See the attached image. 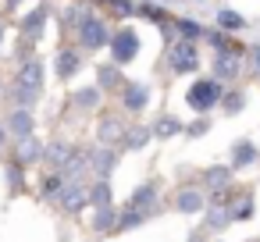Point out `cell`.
I'll return each mask as SVG.
<instances>
[{"label":"cell","instance_id":"1","mask_svg":"<svg viewBox=\"0 0 260 242\" xmlns=\"http://www.w3.org/2000/svg\"><path fill=\"white\" fill-rule=\"evenodd\" d=\"M217 96H221L217 82H207V79H203V82H196V86L189 89V96H185V100H189V107H192V111H207V107H214V103H217Z\"/></svg>","mask_w":260,"mask_h":242},{"label":"cell","instance_id":"2","mask_svg":"<svg viewBox=\"0 0 260 242\" xmlns=\"http://www.w3.org/2000/svg\"><path fill=\"white\" fill-rule=\"evenodd\" d=\"M136 47H139L136 32H132V29H121V32L114 36V61H118V64H128V61L136 57Z\"/></svg>","mask_w":260,"mask_h":242},{"label":"cell","instance_id":"3","mask_svg":"<svg viewBox=\"0 0 260 242\" xmlns=\"http://www.w3.org/2000/svg\"><path fill=\"white\" fill-rule=\"evenodd\" d=\"M104 40H107L104 22H100V18H86V22H82V43L96 50V47H104Z\"/></svg>","mask_w":260,"mask_h":242},{"label":"cell","instance_id":"4","mask_svg":"<svg viewBox=\"0 0 260 242\" xmlns=\"http://www.w3.org/2000/svg\"><path fill=\"white\" fill-rule=\"evenodd\" d=\"M171 64H175L178 72H192V68H196V50H192L189 43H178V50L171 54Z\"/></svg>","mask_w":260,"mask_h":242},{"label":"cell","instance_id":"5","mask_svg":"<svg viewBox=\"0 0 260 242\" xmlns=\"http://www.w3.org/2000/svg\"><path fill=\"white\" fill-rule=\"evenodd\" d=\"M146 100H150V89H146V86H128V89H125V107H128V111L146 107Z\"/></svg>","mask_w":260,"mask_h":242},{"label":"cell","instance_id":"6","mask_svg":"<svg viewBox=\"0 0 260 242\" xmlns=\"http://www.w3.org/2000/svg\"><path fill=\"white\" fill-rule=\"evenodd\" d=\"M86 196H89V192H86L82 185H68V192L61 196V203H64L68 210H82V203H86Z\"/></svg>","mask_w":260,"mask_h":242},{"label":"cell","instance_id":"7","mask_svg":"<svg viewBox=\"0 0 260 242\" xmlns=\"http://www.w3.org/2000/svg\"><path fill=\"white\" fill-rule=\"evenodd\" d=\"M214 72H217L221 79H232V75L239 72V57H232V54H224V50H221V57H217V64H214Z\"/></svg>","mask_w":260,"mask_h":242},{"label":"cell","instance_id":"8","mask_svg":"<svg viewBox=\"0 0 260 242\" xmlns=\"http://www.w3.org/2000/svg\"><path fill=\"white\" fill-rule=\"evenodd\" d=\"M40 153H43V150H40V143H32L29 135H22V146H18V160H22V164H32V160H40Z\"/></svg>","mask_w":260,"mask_h":242},{"label":"cell","instance_id":"9","mask_svg":"<svg viewBox=\"0 0 260 242\" xmlns=\"http://www.w3.org/2000/svg\"><path fill=\"white\" fill-rule=\"evenodd\" d=\"M203 206V196L196 192V189H185L182 196H178V210H185V214H192V210H200Z\"/></svg>","mask_w":260,"mask_h":242},{"label":"cell","instance_id":"10","mask_svg":"<svg viewBox=\"0 0 260 242\" xmlns=\"http://www.w3.org/2000/svg\"><path fill=\"white\" fill-rule=\"evenodd\" d=\"M40 64H25V72H22V89H29V93H36L40 89Z\"/></svg>","mask_w":260,"mask_h":242},{"label":"cell","instance_id":"11","mask_svg":"<svg viewBox=\"0 0 260 242\" xmlns=\"http://www.w3.org/2000/svg\"><path fill=\"white\" fill-rule=\"evenodd\" d=\"M8 125H11V128H15V135H18V139H22V135H29V132H32V118H29V114H25V111H18V114H11V121H8Z\"/></svg>","mask_w":260,"mask_h":242},{"label":"cell","instance_id":"12","mask_svg":"<svg viewBox=\"0 0 260 242\" xmlns=\"http://www.w3.org/2000/svg\"><path fill=\"white\" fill-rule=\"evenodd\" d=\"M232 157H235V164H253V160H256V150H253L249 143H235Z\"/></svg>","mask_w":260,"mask_h":242},{"label":"cell","instance_id":"13","mask_svg":"<svg viewBox=\"0 0 260 242\" xmlns=\"http://www.w3.org/2000/svg\"><path fill=\"white\" fill-rule=\"evenodd\" d=\"M75 68H79V57H75V54H61V57H57V72H61V79L75 75Z\"/></svg>","mask_w":260,"mask_h":242},{"label":"cell","instance_id":"14","mask_svg":"<svg viewBox=\"0 0 260 242\" xmlns=\"http://www.w3.org/2000/svg\"><path fill=\"white\" fill-rule=\"evenodd\" d=\"M43 18H47L43 11H32V15L25 18V32H29V36H32V32L40 36V29H43Z\"/></svg>","mask_w":260,"mask_h":242},{"label":"cell","instance_id":"15","mask_svg":"<svg viewBox=\"0 0 260 242\" xmlns=\"http://www.w3.org/2000/svg\"><path fill=\"white\" fill-rule=\"evenodd\" d=\"M217 18H221L224 29H242V15H235V11H221Z\"/></svg>","mask_w":260,"mask_h":242},{"label":"cell","instance_id":"16","mask_svg":"<svg viewBox=\"0 0 260 242\" xmlns=\"http://www.w3.org/2000/svg\"><path fill=\"white\" fill-rule=\"evenodd\" d=\"M207 182H210L214 189H224V182H228V171H224V167H214V171H207Z\"/></svg>","mask_w":260,"mask_h":242},{"label":"cell","instance_id":"17","mask_svg":"<svg viewBox=\"0 0 260 242\" xmlns=\"http://www.w3.org/2000/svg\"><path fill=\"white\" fill-rule=\"evenodd\" d=\"M89 199H96L100 206H107V203H111V192H107V185H104V182H100V185H93V192H89Z\"/></svg>","mask_w":260,"mask_h":242},{"label":"cell","instance_id":"18","mask_svg":"<svg viewBox=\"0 0 260 242\" xmlns=\"http://www.w3.org/2000/svg\"><path fill=\"white\" fill-rule=\"evenodd\" d=\"M111 224H114V214H111V210L104 206V210L96 214V221H93V228H96V231H104V228H111Z\"/></svg>","mask_w":260,"mask_h":242},{"label":"cell","instance_id":"19","mask_svg":"<svg viewBox=\"0 0 260 242\" xmlns=\"http://www.w3.org/2000/svg\"><path fill=\"white\" fill-rule=\"evenodd\" d=\"M75 100H79V107H93V103L100 100V93H96V89H82Z\"/></svg>","mask_w":260,"mask_h":242},{"label":"cell","instance_id":"20","mask_svg":"<svg viewBox=\"0 0 260 242\" xmlns=\"http://www.w3.org/2000/svg\"><path fill=\"white\" fill-rule=\"evenodd\" d=\"M157 132H160V135H175V132H182V125H178L175 118H164V121L157 125Z\"/></svg>","mask_w":260,"mask_h":242},{"label":"cell","instance_id":"21","mask_svg":"<svg viewBox=\"0 0 260 242\" xmlns=\"http://www.w3.org/2000/svg\"><path fill=\"white\" fill-rule=\"evenodd\" d=\"M111 167H114V157H111V153H100V157H96V171H100V175H111Z\"/></svg>","mask_w":260,"mask_h":242},{"label":"cell","instance_id":"22","mask_svg":"<svg viewBox=\"0 0 260 242\" xmlns=\"http://www.w3.org/2000/svg\"><path fill=\"white\" fill-rule=\"evenodd\" d=\"M139 221H143V214H139V210H132V214H125V217L118 221V228H136Z\"/></svg>","mask_w":260,"mask_h":242},{"label":"cell","instance_id":"23","mask_svg":"<svg viewBox=\"0 0 260 242\" xmlns=\"http://www.w3.org/2000/svg\"><path fill=\"white\" fill-rule=\"evenodd\" d=\"M64 157H68V150H64L61 143H54V146H50V160H54V164H64Z\"/></svg>","mask_w":260,"mask_h":242},{"label":"cell","instance_id":"24","mask_svg":"<svg viewBox=\"0 0 260 242\" xmlns=\"http://www.w3.org/2000/svg\"><path fill=\"white\" fill-rule=\"evenodd\" d=\"M132 203H136V206H146V203H153V189H139Z\"/></svg>","mask_w":260,"mask_h":242},{"label":"cell","instance_id":"25","mask_svg":"<svg viewBox=\"0 0 260 242\" xmlns=\"http://www.w3.org/2000/svg\"><path fill=\"white\" fill-rule=\"evenodd\" d=\"M228 224V214L224 210H210V228H224Z\"/></svg>","mask_w":260,"mask_h":242},{"label":"cell","instance_id":"26","mask_svg":"<svg viewBox=\"0 0 260 242\" xmlns=\"http://www.w3.org/2000/svg\"><path fill=\"white\" fill-rule=\"evenodd\" d=\"M100 135H104L107 143H111V139H118V125H114V121H104V132H100Z\"/></svg>","mask_w":260,"mask_h":242},{"label":"cell","instance_id":"27","mask_svg":"<svg viewBox=\"0 0 260 242\" xmlns=\"http://www.w3.org/2000/svg\"><path fill=\"white\" fill-rule=\"evenodd\" d=\"M249 214H253V203H249V199H242V203H239V221H246Z\"/></svg>","mask_w":260,"mask_h":242},{"label":"cell","instance_id":"28","mask_svg":"<svg viewBox=\"0 0 260 242\" xmlns=\"http://www.w3.org/2000/svg\"><path fill=\"white\" fill-rule=\"evenodd\" d=\"M178 29H182V32H185V36H196V32H200V29H196V25H192V22H178Z\"/></svg>","mask_w":260,"mask_h":242},{"label":"cell","instance_id":"29","mask_svg":"<svg viewBox=\"0 0 260 242\" xmlns=\"http://www.w3.org/2000/svg\"><path fill=\"white\" fill-rule=\"evenodd\" d=\"M239 107H242V96H239V93H235V96H228V111H239Z\"/></svg>","mask_w":260,"mask_h":242},{"label":"cell","instance_id":"30","mask_svg":"<svg viewBox=\"0 0 260 242\" xmlns=\"http://www.w3.org/2000/svg\"><path fill=\"white\" fill-rule=\"evenodd\" d=\"M143 139H146V135H143V128H136V135H132L128 143H132V146H143Z\"/></svg>","mask_w":260,"mask_h":242},{"label":"cell","instance_id":"31","mask_svg":"<svg viewBox=\"0 0 260 242\" xmlns=\"http://www.w3.org/2000/svg\"><path fill=\"white\" fill-rule=\"evenodd\" d=\"M8 178H11V185H22V175H18V167H11V171H8Z\"/></svg>","mask_w":260,"mask_h":242},{"label":"cell","instance_id":"32","mask_svg":"<svg viewBox=\"0 0 260 242\" xmlns=\"http://www.w3.org/2000/svg\"><path fill=\"white\" fill-rule=\"evenodd\" d=\"M256 64H260V50H256Z\"/></svg>","mask_w":260,"mask_h":242},{"label":"cell","instance_id":"33","mask_svg":"<svg viewBox=\"0 0 260 242\" xmlns=\"http://www.w3.org/2000/svg\"><path fill=\"white\" fill-rule=\"evenodd\" d=\"M0 139H4V135H0Z\"/></svg>","mask_w":260,"mask_h":242}]
</instances>
